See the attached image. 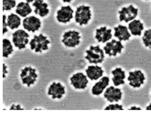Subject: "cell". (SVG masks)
<instances>
[{
    "mask_svg": "<svg viewBox=\"0 0 151 113\" xmlns=\"http://www.w3.org/2000/svg\"><path fill=\"white\" fill-rule=\"evenodd\" d=\"M81 36L78 32L70 31L65 33L62 42L66 46L73 47L78 45L80 41Z\"/></svg>",
    "mask_w": 151,
    "mask_h": 113,
    "instance_id": "5b68a950",
    "label": "cell"
},
{
    "mask_svg": "<svg viewBox=\"0 0 151 113\" xmlns=\"http://www.w3.org/2000/svg\"><path fill=\"white\" fill-rule=\"evenodd\" d=\"M146 109L147 110H151V103L146 107Z\"/></svg>",
    "mask_w": 151,
    "mask_h": 113,
    "instance_id": "836d02e7",
    "label": "cell"
},
{
    "mask_svg": "<svg viewBox=\"0 0 151 113\" xmlns=\"http://www.w3.org/2000/svg\"><path fill=\"white\" fill-rule=\"evenodd\" d=\"M109 81V77H103L92 87V94L95 95H99L101 94L104 89L108 85Z\"/></svg>",
    "mask_w": 151,
    "mask_h": 113,
    "instance_id": "ac0fdd59",
    "label": "cell"
},
{
    "mask_svg": "<svg viewBox=\"0 0 151 113\" xmlns=\"http://www.w3.org/2000/svg\"><path fill=\"white\" fill-rule=\"evenodd\" d=\"M112 73L113 75L112 80L115 86H119L124 83L125 73L121 68H116L112 71Z\"/></svg>",
    "mask_w": 151,
    "mask_h": 113,
    "instance_id": "d6986e66",
    "label": "cell"
},
{
    "mask_svg": "<svg viewBox=\"0 0 151 113\" xmlns=\"http://www.w3.org/2000/svg\"><path fill=\"white\" fill-rule=\"evenodd\" d=\"M36 70L32 68L31 67H29V75L31 76L34 78H35L37 77V75L35 73Z\"/></svg>",
    "mask_w": 151,
    "mask_h": 113,
    "instance_id": "f1b7e54d",
    "label": "cell"
},
{
    "mask_svg": "<svg viewBox=\"0 0 151 113\" xmlns=\"http://www.w3.org/2000/svg\"><path fill=\"white\" fill-rule=\"evenodd\" d=\"M86 74L91 80H96L103 75V70L98 66H90L86 70Z\"/></svg>",
    "mask_w": 151,
    "mask_h": 113,
    "instance_id": "e0dca14e",
    "label": "cell"
},
{
    "mask_svg": "<svg viewBox=\"0 0 151 113\" xmlns=\"http://www.w3.org/2000/svg\"><path fill=\"white\" fill-rule=\"evenodd\" d=\"M127 80L130 85L134 88L139 87L144 83L145 77L140 70H136L129 72Z\"/></svg>",
    "mask_w": 151,
    "mask_h": 113,
    "instance_id": "8992f818",
    "label": "cell"
},
{
    "mask_svg": "<svg viewBox=\"0 0 151 113\" xmlns=\"http://www.w3.org/2000/svg\"><path fill=\"white\" fill-rule=\"evenodd\" d=\"M123 48L120 41L113 39L107 43L103 48L106 54L109 56H115L117 53H120Z\"/></svg>",
    "mask_w": 151,
    "mask_h": 113,
    "instance_id": "ba28073f",
    "label": "cell"
},
{
    "mask_svg": "<svg viewBox=\"0 0 151 113\" xmlns=\"http://www.w3.org/2000/svg\"><path fill=\"white\" fill-rule=\"evenodd\" d=\"M142 39L145 45L151 48V29L145 31Z\"/></svg>",
    "mask_w": 151,
    "mask_h": 113,
    "instance_id": "cb8c5ba5",
    "label": "cell"
},
{
    "mask_svg": "<svg viewBox=\"0 0 151 113\" xmlns=\"http://www.w3.org/2000/svg\"><path fill=\"white\" fill-rule=\"evenodd\" d=\"M86 53L85 58L90 63H101L104 60V55L103 50L99 45L91 46L89 49L86 50Z\"/></svg>",
    "mask_w": 151,
    "mask_h": 113,
    "instance_id": "6da1fadb",
    "label": "cell"
},
{
    "mask_svg": "<svg viewBox=\"0 0 151 113\" xmlns=\"http://www.w3.org/2000/svg\"><path fill=\"white\" fill-rule=\"evenodd\" d=\"M32 6L35 7V13L41 17L46 16L49 12L47 4L43 0H35L33 3Z\"/></svg>",
    "mask_w": 151,
    "mask_h": 113,
    "instance_id": "9a60e30c",
    "label": "cell"
},
{
    "mask_svg": "<svg viewBox=\"0 0 151 113\" xmlns=\"http://www.w3.org/2000/svg\"><path fill=\"white\" fill-rule=\"evenodd\" d=\"M15 106H16L14 104H13L12 106L9 110H16L15 108H14L15 107Z\"/></svg>",
    "mask_w": 151,
    "mask_h": 113,
    "instance_id": "e575fe53",
    "label": "cell"
},
{
    "mask_svg": "<svg viewBox=\"0 0 151 113\" xmlns=\"http://www.w3.org/2000/svg\"><path fill=\"white\" fill-rule=\"evenodd\" d=\"M24 28L29 31L34 32L40 27V19L35 16H30L24 18L23 21Z\"/></svg>",
    "mask_w": 151,
    "mask_h": 113,
    "instance_id": "30bf717a",
    "label": "cell"
},
{
    "mask_svg": "<svg viewBox=\"0 0 151 113\" xmlns=\"http://www.w3.org/2000/svg\"><path fill=\"white\" fill-rule=\"evenodd\" d=\"M7 66H6L5 64H3V73H4L5 74L6 73H8L7 71L6 70V69L7 68Z\"/></svg>",
    "mask_w": 151,
    "mask_h": 113,
    "instance_id": "4dcf8cb0",
    "label": "cell"
},
{
    "mask_svg": "<svg viewBox=\"0 0 151 113\" xmlns=\"http://www.w3.org/2000/svg\"><path fill=\"white\" fill-rule=\"evenodd\" d=\"M34 110H38V109H34Z\"/></svg>",
    "mask_w": 151,
    "mask_h": 113,
    "instance_id": "f35d334b",
    "label": "cell"
},
{
    "mask_svg": "<svg viewBox=\"0 0 151 113\" xmlns=\"http://www.w3.org/2000/svg\"><path fill=\"white\" fill-rule=\"evenodd\" d=\"M73 11L69 6H63L57 12V18L60 22L66 23L69 22L73 17Z\"/></svg>",
    "mask_w": 151,
    "mask_h": 113,
    "instance_id": "9c48e42d",
    "label": "cell"
},
{
    "mask_svg": "<svg viewBox=\"0 0 151 113\" xmlns=\"http://www.w3.org/2000/svg\"><path fill=\"white\" fill-rule=\"evenodd\" d=\"M122 93L120 89L111 86L107 89L104 96L110 102H118L121 100Z\"/></svg>",
    "mask_w": 151,
    "mask_h": 113,
    "instance_id": "7c38bea8",
    "label": "cell"
},
{
    "mask_svg": "<svg viewBox=\"0 0 151 113\" xmlns=\"http://www.w3.org/2000/svg\"><path fill=\"white\" fill-rule=\"evenodd\" d=\"M90 7L87 6L81 5L77 8L75 14L76 22L80 25L87 24L91 18Z\"/></svg>",
    "mask_w": 151,
    "mask_h": 113,
    "instance_id": "7a4b0ae2",
    "label": "cell"
},
{
    "mask_svg": "<svg viewBox=\"0 0 151 113\" xmlns=\"http://www.w3.org/2000/svg\"><path fill=\"white\" fill-rule=\"evenodd\" d=\"M128 28L132 34L134 36H140L144 28L143 24L138 20H135L129 23Z\"/></svg>",
    "mask_w": 151,
    "mask_h": 113,
    "instance_id": "ffe728a7",
    "label": "cell"
},
{
    "mask_svg": "<svg viewBox=\"0 0 151 113\" xmlns=\"http://www.w3.org/2000/svg\"><path fill=\"white\" fill-rule=\"evenodd\" d=\"M138 10L132 5L123 8L119 11L120 21L127 23L134 19L137 15Z\"/></svg>",
    "mask_w": 151,
    "mask_h": 113,
    "instance_id": "52a82bcc",
    "label": "cell"
},
{
    "mask_svg": "<svg viewBox=\"0 0 151 113\" xmlns=\"http://www.w3.org/2000/svg\"><path fill=\"white\" fill-rule=\"evenodd\" d=\"M124 109L122 105L117 104H110L105 109L106 110H122Z\"/></svg>",
    "mask_w": 151,
    "mask_h": 113,
    "instance_id": "4316f807",
    "label": "cell"
},
{
    "mask_svg": "<svg viewBox=\"0 0 151 113\" xmlns=\"http://www.w3.org/2000/svg\"><path fill=\"white\" fill-rule=\"evenodd\" d=\"M16 4L14 0H3V10H9L14 7Z\"/></svg>",
    "mask_w": 151,
    "mask_h": 113,
    "instance_id": "d4e9b609",
    "label": "cell"
},
{
    "mask_svg": "<svg viewBox=\"0 0 151 113\" xmlns=\"http://www.w3.org/2000/svg\"><path fill=\"white\" fill-rule=\"evenodd\" d=\"M26 0L28 2H32V1H34L35 0Z\"/></svg>",
    "mask_w": 151,
    "mask_h": 113,
    "instance_id": "8d00e7d4",
    "label": "cell"
},
{
    "mask_svg": "<svg viewBox=\"0 0 151 113\" xmlns=\"http://www.w3.org/2000/svg\"><path fill=\"white\" fill-rule=\"evenodd\" d=\"M72 85L76 89H83L86 86L88 81L83 73L78 72L70 78Z\"/></svg>",
    "mask_w": 151,
    "mask_h": 113,
    "instance_id": "8fae6325",
    "label": "cell"
},
{
    "mask_svg": "<svg viewBox=\"0 0 151 113\" xmlns=\"http://www.w3.org/2000/svg\"><path fill=\"white\" fill-rule=\"evenodd\" d=\"M22 83L27 84L28 87L30 86L31 84H33L36 80L35 78H34L29 75H27L22 78Z\"/></svg>",
    "mask_w": 151,
    "mask_h": 113,
    "instance_id": "484cf974",
    "label": "cell"
},
{
    "mask_svg": "<svg viewBox=\"0 0 151 113\" xmlns=\"http://www.w3.org/2000/svg\"><path fill=\"white\" fill-rule=\"evenodd\" d=\"M15 108L16 109V110H23L24 109H21V107H20V106L19 104H18V105H17V106H16Z\"/></svg>",
    "mask_w": 151,
    "mask_h": 113,
    "instance_id": "d6a6232c",
    "label": "cell"
},
{
    "mask_svg": "<svg viewBox=\"0 0 151 113\" xmlns=\"http://www.w3.org/2000/svg\"><path fill=\"white\" fill-rule=\"evenodd\" d=\"M129 110H140L142 109L140 108L139 107H137L135 106H133L131 107L130 108V109H128Z\"/></svg>",
    "mask_w": 151,
    "mask_h": 113,
    "instance_id": "1f68e13d",
    "label": "cell"
},
{
    "mask_svg": "<svg viewBox=\"0 0 151 113\" xmlns=\"http://www.w3.org/2000/svg\"><path fill=\"white\" fill-rule=\"evenodd\" d=\"M3 56L8 57L13 51L11 43L8 39H4L3 41Z\"/></svg>",
    "mask_w": 151,
    "mask_h": 113,
    "instance_id": "603a6c76",
    "label": "cell"
},
{
    "mask_svg": "<svg viewBox=\"0 0 151 113\" xmlns=\"http://www.w3.org/2000/svg\"><path fill=\"white\" fill-rule=\"evenodd\" d=\"M29 36L24 31L19 29L12 34V41L15 46L21 49L24 48L29 42Z\"/></svg>",
    "mask_w": 151,
    "mask_h": 113,
    "instance_id": "277c9868",
    "label": "cell"
},
{
    "mask_svg": "<svg viewBox=\"0 0 151 113\" xmlns=\"http://www.w3.org/2000/svg\"><path fill=\"white\" fill-rule=\"evenodd\" d=\"M112 37L111 29L104 26L96 30L95 38L99 42L104 43L110 40Z\"/></svg>",
    "mask_w": 151,
    "mask_h": 113,
    "instance_id": "4fadbf2b",
    "label": "cell"
},
{
    "mask_svg": "<svg viewBox=\"0 0 151 113\" xmlns=\"http://www.w3.org/2000/svg\"><path fill=\"white\" fill-rule=\"evenodd\" d=\"M32 9L28 3L22 2L18 4L16 9V12L22 17H25L30 14Z\"/></svg>",
    "mask_w": 151,
    "mask_h": 113,
    "instance_id": "44dd1931",
    "label": "cell"
},
{
    "mask_svg": "<svg viewBox=\"0 0 151 113\" xmlns=\"http://www.w3.org/2000/svg\"><path fill=\"white\" fill-rule=\"evenodd\" d=\"M64 2H69L71 1L72 0H62Z\"/></svg>",
    "mask_w": 151,
    "mask_h": 113,
    "instance_id": "d590c367",
    "label": "cell"
},
{
    "mask_svg": "<svg viewBox=\"0 0 151 113\" xmlns=\"http://www.w3.org/2000/svg\"><path fill=\"white\" fill-rule=\"evenodd\" d=\"M114 29V36L120 41L128 40L131 36L126 26L120 25L115 27Z\"/></svg>",
    "mask_w": 151,
    "mask_h": 113,
    "instance_id": "2e32d148",
    "label": "cell"
},
{
    "mask_svg": "<svg viewBox=\"0 0 151 113\" xmlns=\"http://www.w3.org/2000/svg\"><path fill=\"white\" fill-rule=\"evenodd\" d=\"M6 77V75H5V74L4 73H3V77L4 78Z\"/></svg>",
    "mask_w": 151,
    "mask_h": 113,
    "instance_id": "74e56055",
    "label": "cell"
},
{
    "mask_svg": "<svg viewBox=\"0 0 151 113\" xmlns=\"http://www.w3.org/2000/svg\"><path fill=\"white\" fill-rule=\"evenodd\" d=\"M29 67H26L24 69L21 70V73L20 76L22 78L27 75V72L29 71Z\"/></svg>",
    "mask_w": 151,
    "mask_h": 113,
    "instance_id": "f546056e",
    "label": "cell"
},
{
    "mask_svg": "<svg viewBox=\"0 0 151 113\" xmlns=\"http://www.w3.org/2000/svg\"><path fill=\"white\" fill-rule=\"evenodd\" d=\"M65 93V87L60 82H53L48 88L47 94L51 95L52 99L60 98Z\"/></svg>",
    "mask_w": 151,
    "mask_h": 113,
    "instance_id": "5bb4252c",
    "label": "cell"
},
{
    "mask_svg": "<svg viewBox=\"0 0 151 113\" xmlns=\"http://www.w3.org/2000/svg\"><path fill=\"white\" fill-rule=\"evenodd\" d=\"M6 16L4 15L3 17V34L8 31V29L7 28V25L6 21Z\"/></svg>",
    "mask_w": 151,
    "mask_h": 113,
    "instance_id": "83f0119b",
    "label": "cell"
},
{
    "mask_svg": "<svg viewBox=\"0 0 151 113\" xmlns=\"http://www.w3.org/2000/svg\"><path fill=\"white\" fill-rule=\"evenodd\" d=\"M50 43L47 37L40 34L38 36H34L29 45L31 49L34 50L35 52H42V50L48 49V44Z\"/></svg>",
    "mask_w": 151,
    "mask_h": 113,
    "instance_id": "3957f363",
    "label": "cell"
},
{
    "mask_svg": "<svg viewBox=\"0 0 151 113\" xmlns=\"http://www.w3.org/2000/svg\"><path fill=\"white\" fill-rule=\"evenodd\" d=\"M7 26L12 29L17 28L21 23L20 18L16 14H11L7 18Z\"/></svg>",
    "mask_w": 151,
    "mask_h": 113,
    "instance_id": "7402d4cb",
    "label": "cell"
}]
</instances>
